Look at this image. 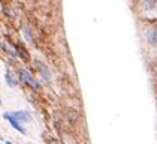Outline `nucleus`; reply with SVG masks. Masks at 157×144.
<instances>
[{
	"label": "nucleus",
	"instance_id": "7",
	"mask_svg": "<svg viewBox=\"0 0 157 144\" xmlns=\"http://www.w3.org/2000/svg\"><path fill=\"white\" fill-rule=\"evenodd\" d=\"M141 5H142V8L145 11H151L157 5V0H141Z\"/></svg>",
	"mask_w": 157,
	"mask_h": 144
},
{
	"label": "nucleus",
	"instance_id": "10",
	"mask_svg": "<svg viewBox=\"0 0 157 144\" xmlns=\"http://www.w3.org/2000/svg\"><path fill=\"white\" fill-rule=\"evenodd\" d=\"M48 144H60V141L59 140H56V138H52V140H49Z\"/></svg>",
	"mask_w": 157,
	"mask_h": 144
},
{
	"label": "nucleus",
	"instance_id": "1",
	"mask_svg": "<svg viewBox=\"0 0 157 144\" xmlns=\"http://www.w3.org/2000/svg\"><path fill=\"white\" fill-rule=\"evenodd\" d=\"M18 74H20V81H23L25 86H30V87L35 89V90H39V89H40V83L33 77V74L29 71V69L20 68V69H18Z\"/></svg>",
	"mask_w": 157,
	"mask_h": 144
},
{
	"label": "nucleus",
	"instance_id": "3",
	"mask_svg": "<svg viewBox=\"0 0 157 144\" xmlns=\"http://www.w3.org/2000/svg\"><path fill=\"white\" fill-rule=\"evenodd\" d=\"M35 65H36L37 72H39V75H40V80H44V81H51L52 74H51V71H49L48 66H47L44 62H40V60H36V62H35Z\"/></svg>",
	"mask_w": 157,
	"mask_h": 144
},
{
	"label": "nucleus",
	"instance_id": "11",
	"mask_svg": "<svg viewBox=\"0 0 157 144\" xmlns=\"http://www.w3.org/2000/svg\"><path fill=\"white\" fill-rule=\"evenodd\" d=\"M5 144H13L12 141H5Z\"/></svg>",
	"mask_w": 157,
	"mask_h": 144
},
{
	"label": "nucleus",
	"instance_id": "4",
	"mask_svg": "<svg viewBox=\"0 0 157 144\" xmlns=\"http://www.w3.org/2000/svg\"><path fill=\"white\" fill-rule=\"evenodd\" d=\"M5 81H6V84L9 87H17L20 84V75H17V72H12L9 69L5 74Z\"/></svg>",
	"mask_w": 157,
	"mask_h": 144
},
{
	"label": "nucleus",
	"instance_id": "2",
	"mask_svg": "<svg viewBox=\"0 0 157 144\" xmlns=\"http://www.w3.org/2000/svg\"><path fill=\"white\" fill-rule=\"evenodd\" d=\"M8 114L12 117L13 120H17L18 123H27L32 120V114L29 111H24V110H20V111H8Z\"/></svg>",
	"mask_w": 157,
	"mask_h": 144
},
{
	"label": "nucleus",
	"instance_id": "9",
	"mask_svg": "<svg viewBox=\"0 0 157 144\" xmlns=\"http://www.w3.org/2000/svg\"><path fill=\"white\" fill-rule=\"evenodd\" d=\"M24 36H25V41L32 42V35H30V30L27 29V26H24Z\"/></svg>",
	"mask_w": 157,
	"mask_h": 144
},
{
	"label": "nucleus",
	"instance_id": "8",
	"mask_svg": "<svg viewBox=\"0 0 157 144\" xmlns=\"http://www.w3.org/2000/svg\"><path fill=\"white\" fill-rule=\"evenodd\" d=\"M3 48H5V50H6V51H8V53H9L12 57H18V51H17V47L12 48V47H11V44H8V42H6V44H3Z\"/></svg>",
	"mask_w": 157,
	"mask_h": 144
},
{
	"label": "nucleus",
	"instance_id": "5",
	"mask_svg": "<svg viewBox=\"0 0 157 144\" xmlns=\"http://www.w3.org/2000/svg\"><path fill=\"white\" fill-rule=\"evenodd\" d=\"M147 41L153 47L157 45V24H153V26L148 27V30H147Z\"/></svg>",
	"mask_w": 157,
	"mask_h": 144
},
{
	"label": "nucleus",
	"instance_id": "6",
	"mask_svg": "<svg viewBox=\"0 0 157 144\" xmlns=\"http://www.w3.org/2000/svg\"><path fill=\"white\" fill-rule=\"evenodd\" d=\"M3 117H5V120H8L11 125H12V128L13 129H17V131L20 132V134H23V135H27V131H25V128H24V125H21V123H18L17 120H13L8 113H5L3 114Z\"/></svg>",
	"mask_w": 157,
	"mask_h": 144
},
{
	"label": "nucleus",
	"instance_id": "12",
	"mask_svg": "<svg viewBox=\"0 0 157 144\" xmlns=\"http://www.w3.org/2000/svg\"><path fill=\"white\" fill-rule=\"evenodd\" d=\"M0 105H2V99H0Z\"/></svg>",
	"mask_w": 157,
	"mask_h": 144
}]
</instances>
